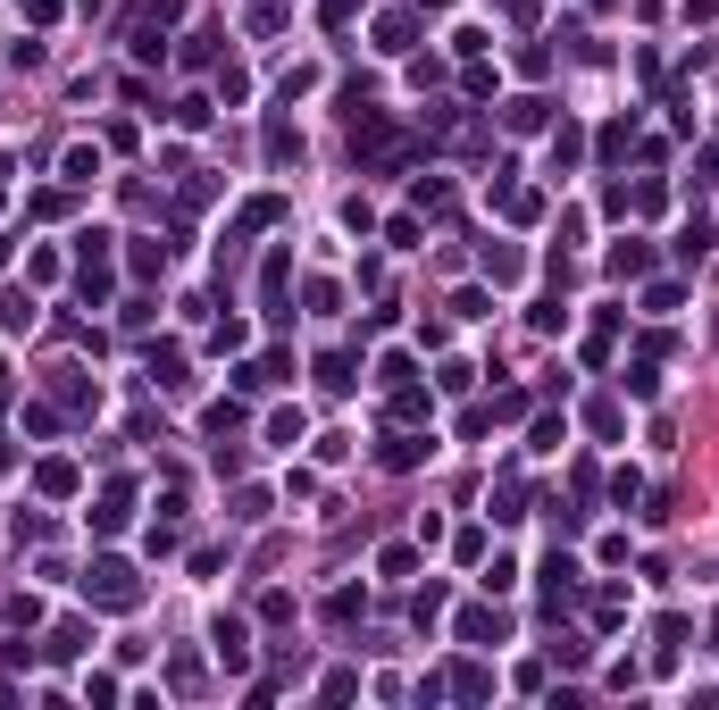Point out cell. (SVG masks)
I'll list each match as a JSON object with an SVG mask.
<instances>
[{
    "label": "cell",
    "instance_id": "1",
    "mask_svg": "<svg viewBox=\"0 0 719 710\" xmlns=\"http://www.w3.org/2000/svg\"><path fill=\"white\" fill-rule=\"evenodd\" d=\"M84 594L101 602V610H134V602H143V585H134V568H126V560H92Z\"/></svg>",
    "mask_w": 719,
    "mask_h": 710
},
{
    "label": "cell",
    "instance_id": "2",
    "mask_svg": "<svg viewBox=\"0 0 719 710\" xmlns=\"http://www.w3.org/2000/svg\"><path fill=\"white\" fill-rule=\"evenodd\" d=\"M460 644H502V610H469V619H460Z\"/></svg>",
    "mask_w": 719,
    "mask_h": 710
},
{
    "label": "cell",
    "instance_id": "5",
    "mask_svg": "<svg viewBox=\"0 0 719 710\" xmlns=\"http://www.w3.org/2000/svg\"><path fill=\"white\" fill-rule=\"evenodd\" d=\"M419 460H427L419 435H393V443H385V468H419Z\"/></svg>",
    "mask_w": 719,
    "mask_h": 710
},
{
    "label": "cell",
    "instance_id": "10",
    "mask_svg": "<svg viewBox=\"0 0 719 710\" xmlns=\"http://www.w3.org/2000/svg\"><path fill=\"white\" fill-rule=\"evenodd\" d=\"M703 251H711V226H703V218H694V226L678 234V259H703Z\"/></svg>",
    "mask_w": 719,
    "mask_h": 710
},
{
    "label": "cell",
    "instance_id": "9",
    "mask_svg": "<svg viewBox=\"0 0 719 710\" xmlns=\"http://www.w3.org/2000/svg\"><path fill=\"white\" fill-rule=\"evenodd\" d=\"M101 176V151H67V184H92Z\"/></svg>",
    "mask_w": 719,
    "mask_h": 710
},
{
    "label": "cell",
    "instance_id": "7",
    "mask_svg": "<svg viewBox=\"0 0 719 710\" xmlns=\"http://www.w3.org/2000/svg\"><path fill=\"white\" fill-rule=\"evenodd\" d=\"M611 268H619V276H644V268H653V251H644V243H619Z\"/></svg>",
    "mask_w": 719,
    "mask_h": 710
},
{
    "label": "cell",
    "instance_id": "6",
    "mask_svg": "<svg viewBox=\"0 0 719 710\" xmlns=\"http://www.w3.org/2000/svg\"><path fill=\"white\" fill-rule=\"evenodd\" d=\"M101 293H109V259L84 251V301H101Z\"/></svg>",
    "mask_w": 719,
    "mask_h": 710
},
{
    "label": "cell",
    "instance_id": "4",
    "mask_svg": "<svg viewBox=\"0 0 719 710\" xmlns=\"http://www.w3.org/2000/svg\"><path fill=\"white\" fill-rule=\"evenodd\" d=\"M92 527H101V535H109V527H126V485H109V493H101V510H92Z\"/></svg>",
    "mask_w": 719,
    "mask_h": 710
},
{
    "label": "cell",
    "instance_id": "11",
    "mask_svg": "<svg viewBox=\"0 0 719 710\" xmlns=\"http://www.w3.org/2000/svg\"><path fill=\"white\" fill-rule=\"evenodd\" d=\"M268 443H301V410H276L268 418Z\"/></svg>",
    "mask_w": 719,
    "mask_h": 710
},
{
    "label": "cell",
    "instance_id": "8",
    "mask_svg": "<svg viewBox=\"0 0 719 710\" xmlns=\"http://www.w3.org/2000/svg\"><path fill=\"white\" fill-rule=\"evenodd\" d=\"M577 151H586L577 134H552V176H569V168H577Z\"/></svg>",
    "mask_w": 719,
    "mask_h": 710
},
{
    "label": "cell",
    "instance_id": "3",
    "mask_svg": "<svg viewBox=\"0 0 719 710\" xmlns=\"http://www.w3.org/2000/svg\"><path fill=\"white\" fill-rule=\"evenodd\" d=\"M218 652H226V669H243L251 644H243V619H218Z\"/></svg>",
    "mask_w": 719,
    "mask_h": 710
}]
</instances>
